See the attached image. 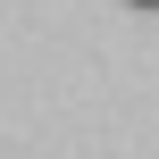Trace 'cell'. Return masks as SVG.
I'll use <instances>...</instances> for the list:
<instances>
[{
  "instance_id": "cell-1",
  "label": "cell",
  "mask_w": 159,
  "mask_h": 159,
  "mask_svg": "<svg viewBox=\"0 0 159 159\" xmlns=\"http://www.w3.org/2000/svg\"><path fill=\"white\" fill-rule=\"evenodd\" d=\"M126 8H159V0H126Z\"/></svg>"
}]
</instances>
